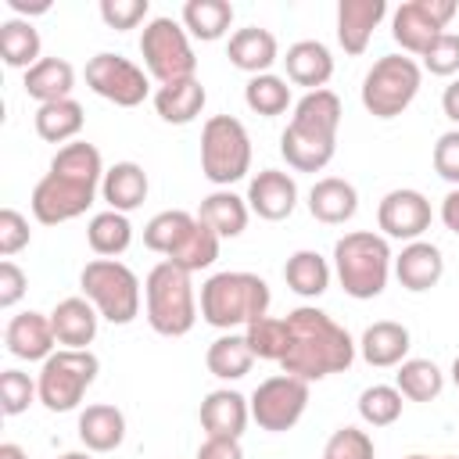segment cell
<instances>
[{"mask_svg":"<svg viewBox=\"0 0 459 459\" xmlns=\"http://www.w3.org/2000/svg\"><path fill=\"white\" fill-rule=\"evenodd\" d=\"M104 161H100V151L86 140H72L65 143L54 158H50V172L32 186V215L36 222L43 226H57V222H72L79 219L100 183H104Z\"/></svg>","mask_w":459,"mask_h":459,"instance_id":"obj_1","label":"cell"},{"mask_svg":"<svg viewBox=\"0 0 459 459\" xmlns=\"http://www.w3.org/2000/svg\"><path fill=\"white\" fill-rule=\"evenodd\" d=\"M290 326V348L283 355V373L301 377V380H323L330 373H344L355 362V341L351 333L333 323L323 308L301 305L287 312Z\"/></svg>","mask_w":459,"mask_h":459,"instance_id":"obj_2","label":"cell"},{"mask_svg":"<svg viewBox=\"0 0 459 459\" xmlns=\"http://www.w3.org/2000/svg\"><path fill=\"white\" fill-rule=\"evenodd\" d=\"M341 97L333 90H312L294 104L287 129L280 133V154L294 172H323L337 151Z\"/></svg>","mask_w":459,"mask_h":459,"instance_id":"obj_3","label":"cell"},{"mask_svg":"<svg viewBox=\"0 0 459 459\" xmlns=\"http://www.w3.org/2000/svg\"><path fill=\"white\" fill-rule=\"evenodd\" d=\"M269 283L255 273H215L201 287V316L215 330L251 326L269 312Z\"/></svg>","mask_w":459,"mask_h":459,"instance_id":"obj_4","label":"cell"},{"mask_svg":"<svg viewBox=\"0 0 459 459\" xmlns=\"http://www.w3.org/2000/svg\"><path fill=\"white\" fill-rule=\"evenodd\" d=\"M391 265H394V258H391L387 237H380V233L351 230L333 244V273H337L344 294H351L359 301L384 294Z\"/></svg>","mask_w":459,"mask_h":459,"instance_id":"obj_5","label":"cell"},{"mask_svg":"<svg viewBox=\"0 0 459 459\" xmlns=\"http://www.w3.org/2000/svg\"><path fill=\"white\" fill-rule=\"evenodd\" d=\"M143 301H147V323L161 337H183L197 323V298L190 273H183L172 262H158L143 280Z\"/></svg>","mask_w":459,"mask_h":459,"instance_id":"obj_6","label":"cell"},{"mask_svg":"<svg viewBox=\"0 0 459 459\" xmlns=\"http://www.w3.org/2000/svg\"><path fill=\"white\" fill-rule=\"evenodd\" d=\"M82 298L100 312V319L126 326L140 316V280L118 258H93L79 273Z\"/></svg>","mask_w":459,"mask_h":459,"instance_id":"obj_7","label":"cell"},{"mask_svg":"<svg viewBox=\"0 0 459 459\" xmlns=\"http://www.w3.org/2000/svg\"><path fill=\"white\" fill-rule=\"evenodd\" d=\"M251 169V136L240 118L212 115L201 129V172L215 186H230L244 179Z\"/></svg>","mask_w":459,"mask_h":459,"instance_id":"obj_8","label":"cell"},{"mask_svg":"<svg viewBox=\"0 0 459 459\" xmlns=\"http://www.w3.org/2000/svg\"><path fill=\"white\" fill-rule=\"evenodd\" d=\"M420 82H423V72L412 57L384 54L373 61V68L362 79V108L373 118H394L416 100Z\"/></svg>","mask_w":459,"mask_h":459,"instance_id":"obj_9","label":"cell"},{"mask_svg":"<svg viewBox=\"0 0 459 459\" xmlns=\"http://www.w3.org/2000/svg\"><path fill=\"white\" fill-rule=\"evenodd\" d=\"M100 373V362L97 355L86 348V351H75V348H61L54 351L39 377H36V387H39V402L50 409V412H72L79 409L82 394L93 387Z\"/></svg>","mask_w":459,"mask_h":459,"instance_id":"obj_10","label":"cell"},{"mask_svg":"<svg viewBox=\"0 0 459 459\" xmlns=\"http://www.w3.org/2000/svg\"><path fill=\"white\" fill-rule=\"evenodd\" d=\"M140 54H143L147 75L158 79L161 86L179 82V79H194V72H197L190 32L176 18H151L143 25V36H140Z\"/></svg>","mask_w":459,"mask_h":459,"instance_id":"obj_11","label":"cell"},{"mask_svg":"<svg viewBox=\"0 0 459 459\" xmlns=\"http://www.w3.org/2000/svg\"><path fill=\"white\" fill-rule=\"evenodd\" d=\"M247 405H251V420L262 430L283 434V430H290L305 416L308 380L290 377V373H276V377H269V380H262L255 387V394L247 398Z\"/></svg>","mask_w":459,"mask_h":459,"instance_id":"obj_12","label":"cell"},{"mask_svg":"<svg viewBox=\"0 0 459 459\" xmlns=\"http://www.w3.org/2000/svg\"><path fill=\"white\" fill-rule=\"evenodd\" d=\"M455 0H409L391 14V36L405 54L423 57L437 36H445V25L455 18Z\"/></svg>","mask_w":459,"mask_h":459,"instance_id":"obj_13","label":"cell"},{"mask_svg":"<svg viewBox=\"0 0 459 459\" xmlns=\"http://www.w3.org/2000/svg\"><path fill=\"white\" fill-rule=\"evenodd\" d=\"M86 86L118 108H136L151 93V75L140 65H133L129 57L104 50L86 61Z\"/></svg>","mask_w":459,"mask_h":459,"instance_id":"obj_14","label":"cell"},{"mask_svg":"<svg viewBox=\"0 0 459 459\" xmlns=\"http://www.w3.org/2000/svg\"><path fill=\"white\" fill-rule=\"evenodd\" d=\"M377 226L384 230V237L412 244L430 230V201L420 190H409V186L391 190L377 204Z\"/></svg>","mask_w":459,"mask_h":459,"instance_id":"obj_15","label":"cell"},{"mask_svg":"<svg viewBox=\"0 0 459 459\" xmlns=\"http://www.w3.org/2000/svg\"><path fill=\"white\" fill-rule=\"evenodd\" d=\"M298 204V183L294 176L280 172V169H262L258 176H251L247 183V208L265 219V222H280L294 212Z\"/></svg>","mask_w":459,"mask_h":459,"instance_id":"obj_16","label":"cell"},{"mask_svg":"<svg viewBox=\"0 0 459 459\" xmlns=\"http://www.w3.org/2000/svg\"><path fill=\"white\" fill-rule=\"evenodd\" d=\"M4 341H7V351L14 359H25V362H47L54 355V326H50V316L43 312H18L11 316L7 330H4Z\"/></svg>","mask_w":459,"mask_h":459,"instance_id":"obj_17","label":"cell"},{"mask_svg":"<svg viewBox=\"0 0 459 459\" xmlns=\"http://www.w3.org/2000/svg\"><path fill=\"white\" fill-rule=\"evenodd\" d=\"M387 4L384 0H341L337 4V43L344 47V54L359 57L369 39L373 29L384 22Z\"/></svg>","mask_w":459,"mask_h":459,"instance_id":"obj_18","label":"cell"},{"mask_svg":"<svg viewBox=\"0 0 459 459\" xmlns=\"http://www.w3.org/2000/svg\"><path fill=\"white\" fill-rule=\"evenodd\" d=\"M441 273H445V258H441V247L430 244V240H412L394 258V276L412 294H423V290L437 287Z\"/></svg>","mask_w":459,"mask_h":459,"instance_id":"obj_19","label":"cell"},{"mask_svg":"<svg viewBox=\"0 0 459 459\" xmlns=\"http://www.w3.org/2000/svg\"><path fill=\"white\" fill-rule=\"evenodd\" d=\"M251 420V405L240 391L219 387L201 402V427L208 437H240Z\"/></svg>","mask_w":459,"mask_h":459,"instance_id":"obj_20","label":"cell"},{"mask_svg":"<svg viewBox=\"0 0 459 459\" xmlns=\"http://www.w3.org/2000/svg\"><path fill=\"white\" fill-rule=\"evenodd\" d=\"M97 323H100V312L86 298H65L50 312V326H54L57 344L75 348V351H86V344H93Z\"/></svg>","mask_w":459,"mask_h":459,"instance_id":"obj_21","label":"cell"},{"mask_svg":"<svg viewBox=\"0 0 459 459\" xmlns=\"http://www.w3.org/2000/svg\"><path fill=\"white\" fill-rule=\"evenodd\" d=\"M226 57L233 68L247 72V75H265L276 57H280V47H276V36L269 29H258V25H247V29H237L230 36V47H226Z\"/></svg>","mask_w":459,"mask_h":459,"instance_id":"obj_22","label":"cell"},{"mask_svg":"<svg viewBox=\"0 0 459 459\" xmlns=\"http://www.w3.org/2000/svg\"><path fill=\"white\" fill-rule=\"evenodd\" d=\"M283 65H287V79L294 86H305L308 93L312 90H326V82L333 75V57H330L326 43H319V39H298V43H290Z\"/></svg>","mask_w":459,"mask_h":459,"instance_id":"obj_23","label":"cell"},{"mask_svg":"<svg viewBox=\"0 0 459 459\" xmlns=\"http://www.w3.org/2000/svg\"><path fill=\"white\" fill-rule=\"evenodd\" d=\"M308 212H312L316 222L341 226L359 212V190L341 176H323L308 190Z\"/></svg>","mask_w":459,"mask_h":459,"instance_id":"obj_24","label":"cell"},{"mask_svg":"<svg viewBox=\"0 0 459 459\" xmlns=\"http://www.w3.org/2000/svg\"><path fill=\"white\" fill-rule=\"evenodd\" d=\"M359 355L377 366V369H391V366H402L405 355H409V330L394 319H377L362 330V341H359Z\"/></svg>","mask_w":459,"mask_h":459,"instance_id":"obj_25","label":"cell"},{"mask_svg":"<svg viewBox=\"0 0 459 459\" xmlns=\"http://www.w3.org/2000/svg\"><path fill=\"white\" fill-rule=\"evenodd\" d=\"M147 190H151L147 172L136 161H115L104 172V183H100V197L108 201L111 212H122V215L136 212L147 201Z\"/></svg>","mask_w":459,"mask_h":459,"instance_id":"obj_26","label":"cell"},{"mask_svg":"<svg viewBox=\"0 0 459 459\" xmlns=\"http://www.w3.org/2000/svg\"><path fill=\"white\" fill-rule=\"evenodd\" d=\"M204 100H208V93H204L197 75L179 79V82H165L154 90V111L169 126H190L204 111Z\"/></svg>","mask_w":459,"mask_h":459,"instance_id":"obj_27","label":"cell"},{"mask_svg":"<svg viewBox=\"0 0 459 459\" xmlns=\"http://www.w3.org/2000/svg\"><path fill=\"white\" fill-rule=\"evenodd\" d=\"M75 430H79V441L90 452H115L126 441V416H122V409H115L108 402H97V405H86L79 412Z\"/></svg>","mask_w":459,"mask_h":459,"instance_id":"obj_28","label":"cell"},{"mask_svg":"<svg viewBox=\"0 0 459 459\" xmlns=\"http://www.w3.org/2000/svg\"><path fill=\"white\" fill-rule=\"evenodd\" d=\"M247 215H251L247 197H237L233 190H212V194L201 201V208H197V219H201L219 240L240 237V233L247 230Z\"/></svg>","mask_w":459,"mask_h":459,"instance_id":"obj_29","label":"cell"},{"mask_svg":"<svg viewBox=\"0 0 459 459\" xmlns=\"http://www.w3.org/2000/svg\"><path fill=\"white\" fill-rule=\"evenodd\" d=\"M72 86H75V68L65 57H43L25 72V93L39 104L72 97Z\"/></svg>","mask_w":459,"mask_h":459,"instance_id":"obj_30","label":"cell"},{"mask_svg":"<svg viewBox=\"0 0 459 459\" xmlns=\"http://www.w3.org/2000/svg\"><path fill=\"white\" fill-rule=\"evenodd\" d=\"M251 362H255V351H251L247 337L244 333H233V330H226L222 337H215L208 344V351H204V366L219 380H240V377H247Z\"/></svg>","mask_w":459,"mask_h":459,"instance_id":"obj_31","label":"cell"},{"mask_svg":"<svg viewBox=\"0 0 459 459\" xmlns=\"http://www.w3.org/2000/svg\"><path fill=\"white\" fill-rule=\"evenodd\" d=\"M230 25H233V4L226 0H186L183 4V29L194 39L215 43L230 32Z\"/></svg>","mask_w":459,"mask_h":459,"instance_id":"obj_32","label":"cell"},{"mask_svg":"<svg viewBox=\"0 0 459 459\" xmlns=\"http://www.w3.org/2000/svg\"><path fill=\"white\" fill-rule=\"evenodd\" d=\"M82 122H86L82 104L72 97L54 100V104H39V111H36V133L47 143H72L82 133Z\"/></svg>","mask_w":459,"mask_h":459,"instance_id":"obj_33","label":"cell"},{"mask_svg":"<svg viewBox=\"0 0 459 459\" xmlns=\"http://www.w3.org/2000/svg\"><path fill=\"white\" fill-rule=\"evenodd\" d=\"M39 32H36V25L32 22H25V18H7V22H0V57H4V65L7 68H32L36 61H43L39 57Z\"/></svg>","mask_w":459,"mask_h":459,"instance_id":"obj_34","label":"cell"},{"mask_svg":"<svg viewBox=\"0 0 459 459\" xmlns=\"http://www.w3.org/2000/svg\"><path fill=\"white\" fill-rule=\"evenodd\" d=\"M197 226V215L183 212V208H169V212H158L147 226H143V244L154 251V255H165L172 258V251L186 240V233Z\"/></svg>","mask_w":459,"mask_h":459,"instance_id":"obj_35","label":"cell"},{"mask_svg":"<svg viewBox=\"0 0 459 459\" xmlns=\"http://www.w3.org/2000/svg\"><path fill=\"white\" fill-rule=\"evenodd\" d=\"M283 280L301 298H319L330 287V265L319 251H294L283 265Z\"/></svg>","mask_w":459,"mask_h":459,"instance_id":"obj_36","label":"cell"},{"mask_svg":"<svg viewBox=\"0 0 459 459\" xmlns=\"http://www.w3.org/2000/svg\"><path fill=\"white\" fill-rule=\"evenodd\" d=\"M394 387L409 402H434L445 387V373L430 359H405L394 373Z\"/></svg>","mask_w":459,"mask_h":459,"instance_id":"obj_37","label":"cell"},{"mask_svg":"<svg viewBox=\"0 0 459 459\" xmlns=\"http://www.w3.org/2000/svg\"><path fill=\"white\" fill-rule=\"evenodd\" d=\"M86 240H90L93 255L115 258V255H122V251L133 244V226H129V219H126L122 212H111V208H108V212H97V215L90 219Z\"/></svg>","mask_w":459,"mask_h":459,"instance_id":"obj_38","label":"cell"},{"mask_svg":"<svg viewBox=\"0 0 459 459\" xmlns=\"http://www.w3.org/2000/svg\"><path fill=\"white\" fill-rule=\"evenodd\" d=\"M244 104L262 115V118H273V115H283L290 108V86L287 79L265 72V75H251L247 86H244Z\"/></svg>","mask_w":459,"mask_h":459,"instance_id":"obj_39","label":"cell"},{"mask_svg":"<svg viewBox=\"0 0 459 459\" xmlns=\"http://www.w3.org/2000/svg\"><path fill=\"white\" fill-rule=\"evenodd\" d=\"M244 337L255 351V359H269V362H283L287 348H290V326H287V316L276 319V316H262L255 319L251 326H244Z\"/></svg>","mask_w":459,"mask_h":459,"instance_id":"obj_40","label":"cell"},{"mask_svg":"<svg viewBox=\"0 0 459 459\" xmlns=\"http://www.w3.org/2000/svg\"><path fill=\"white\" fill-rule=\"evenodd\" d=\"M215 258H219V237L197 219V226L186 233V240H183V244L172 251V258H165V262L179 265L183 273H201V269H208Z\"/></svg>","mask_w":459,"mask_h":459,"instance_id":"obj_41","label":"cell"},{"mask_svg":"<svg viewBox=\"0 0 459 459\" xmlns=\"http://www.w3.org/2000/svg\"><path fill=\"white\" fill-rule=\"evenodd\" d=\"M359 416L369 427H391L402 416V391L391 384H373L359 394Z\"/></svg>","mask_w":459,"mask_h":459,"instance_id":"obj_42","label":"cell"},{"mask_svg":"<svg viewBox=\"0 0 459 459\" xmlns=\"http://www.w3.org/2000/svg\"><path fill=\"white\" fill-rule=\"evenodd\" d=\"M36 398H39V387L29 373H22V369H4L0 373V409H4V416L25 412Z\"/></svg>","mask_w":459,"mask_h":459,"instance_id":"obj_43","label":"cell"},{"mask_svg":"<svg viewBox=\"0 0 459 459\" xmlns=\"http://www.w3.org/2000/svg\"><path fill=\"white\" fill-rule=\"evenodd\" d=\"M323 459H373V437L359 427H341L330 434Z\"/></svg>","mask_w":459,"mask_h":459,"instance_id":"obj_44","label":"cell"},{"mask_svg":"<svg viewBox=\"0 0 459 459\" xmlns=\"http://www.w3.org/2000/svg\"><path fill=\"white\" fill-rule=\"evenodd\" d=\"M423 68L430 75H455L459 72V32H445L423 54Z\"/></svg>","mask_w":459,"mask_h":459,"instance_id":"obj_45","label":"cell"},{"mask_svg":"<svg viewBox=\"0 0 459 459\" xmlns=\"http://www.w3.org/2000/svg\"><path fill=\"white\" fill-rule=\"evenodd\" d=\"M100 18L108 29H136L147 18V0H100Z\"/></svg>","mask_w":459,"mask_h":459,"instance_id":"obj_46","label":"cell"},{"mask_svg":"<svg viewBox=\"0 0 459 459\" xmlns=\"http://www.w3.org/2000/svg\"><path fill=\"white\" fill-rule=\"evenodd\" d=\"M29 240H32L29 219H25L22 212H14V208H4V212H0V255L11 258V255H18L22 247H29Z\"/></svg>","mask_w":459,"mask_h":459,"instance_id":"obj_47","label":"cell"},{"mask_svg":"<svg viewBox=\"0 0 459 459\" xmlns=\"http://www.w3.org/2000/svg\"><path fill=\"white\" fill-rule=\"evenodd\" d=\"M434 172L459 186V129H448L434 143Z\"/></svg>","mask_w":459,"mask_h":459,"instance_id":"obj_48","label":"cell"},{"mask_svg":"<svg viewBox=\"0 0 459 459\" xmlns=\"http://www.w3.org/2000/svg\"><path fill=\"white\" fill-rule=\"evenodd\" d=\"M25 287H29V276L11 258H4L0 262V308H14L25 298Z\"/></svg>","mask_w":459,"mask_h":459,"instance_id":"obj_49","label":"cell"},{"mask_svg":"<svg viewBox=\"0 0 459 459\" xmlns=\"http://www.w3.org/2000/svg\"><path fill=\"white\" fill-rule=\"evenodd\" d=\"M197 459H244L240 437H204L197 448Z\"/></svg>","mask_w":459,"mask_h":459,"instance_id":"obj_50","label":"cell"},{"mask_svg":"<svg viewBox=\"0 0 459 459\" xmlns=\"http://www.w3.org/2000/svg\"><path fill=\"white\" fill-rule=\"evenodd\" d=\"M441 222H445V230H452L459 237V186L445 194V201H441Z\"/></svg>","mask_w":459,"mask_h":459,"instance_id":"obj_51","label":"cell"},{"mask_svg":"<svg viewBox=\"0 0 459 459\" xmlns=\"http://www.w3.org/2000/svg\"><path fill=\"white\" fill-rule=\"evenodd\" d=\"M441 108H445V115L459 126V79H452V82L445 86V93H441Z\"/></svg>","mask_w":459,"mask_h":459,"instance_id":"obj_52","label":"cell"},{"mask_svg":"<svg viewBox=\"0 0 459 459\" xmlns=\"http://www.w3.org/2000/svg\"><path fill=\"white\" fill-rule=\"evenodd\" d=\"M11 4V11H18V14H47L50 11V0H39V4H29V0H7Z\"/></svg>","mask_w":459,"mask_h":459,"instance_id":"obj_53","label":"cell"},{"mask_svg":"<svg viewBox=\"0 0 459 459\" xmlns=\"http://www.w3.org/2000/svg\"><path fill=\"white\" fill-rule=\"evenodd\" d=\"M0 459H29V455H25V448H22V445L4 441V445H0Z\"/></svg>","mask_w":459,"mask_h":459,"instance_id":"obj_54","label":"cell"},{"mask_svg":"<svg viewBox=\"0 0 459 459\" xmlns=\"http://www.w3.org/2000/svg\"><path fill=\"white\" fill-rule=\"evenodd\" d=\"M57 459H90V452H65V455H57Z\"/></svg>","mask_w":459,"mask_h":459,"instance_id":"obj_55","label":"cell"},{"mask_svg":"<svg viewBox=\"0 0 459 459\" xmlns=\"http://www.w3.org/2000/svg\"><path fill=\"white\" fill-rule=\"evenodd\" d=\"M452 384L459 387V355H455V362H452Z\"/></svg>","mask_w":459,"mask_h":459,"instance_id":"obj_56","label":"cell"},{"mask_svg":"<svg viewBox=\"0 0 459 459\" xmlns=\"http://www.w3.org/2000/svg\"><path fill=\"white\" fill-rule=\"evenodd\" d=\"M405 459H434V455H420V452H416V455H405Z\"/></svg>","mask_w":459,"mask_h":459,"instance_id":"obj_57","label":"cell"},{"mask_svg":"<svg viewBox=\"0 0 459 459\" xmlns=\"http://www.w3.org/2000/svg\"><path fill=\"white\" fill-rule=\"evenodd\" d=\"M437 459H455V455H437Z\"/></svg>","mask_w":459,"mask_h":459,"instance_id":"obj_58","label":"cell"}]
</instances>
